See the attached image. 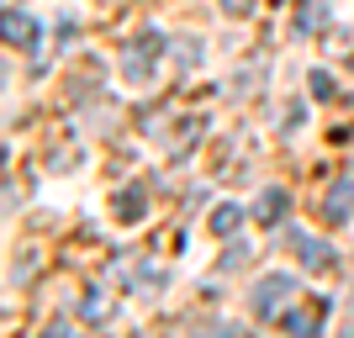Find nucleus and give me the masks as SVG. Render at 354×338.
Listing matches in <instances>:
<instances>
[{
    "mask_svg": "<svg viewBox=\"0 0 354 338\" xmlns=\"http://www.w3.org/2000/svg\"><path fill=\"white\" fill-rule=\"evenodd\" d=\"M259 291H265V296H259V312L270 317V312H275V307L286 301V296H291V275H275V280H265Z\"/></svg>",
    "mask_w": 354,
    "mask_h": 338,
    "instance_id": "nucleus-1",
    "label": "nucleus"
}]
</instances>
